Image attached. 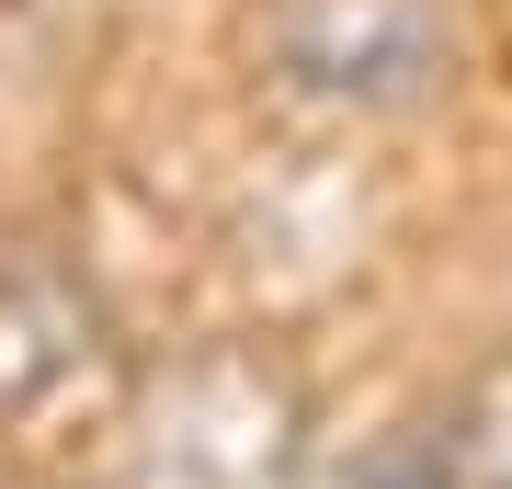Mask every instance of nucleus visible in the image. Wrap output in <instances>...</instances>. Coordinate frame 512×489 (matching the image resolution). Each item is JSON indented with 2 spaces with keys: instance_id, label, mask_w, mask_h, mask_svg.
Instances as JSON below:
<instances>
[{
  "instance_id": "nucleus-1",
  "label": "nucleus",
  "mask_w": 512,
  "mask_h": 489,
  "mask_svg": "<svg viewBox=\"0 0 512 489\" xmlns=\"http://www.w3.org/2000/svg\"><path fill=\"white\" fill-rule=\"evenodd\" d=\"M126 489H319L308 387L262 342L183 353L126 399Z\"/></svg>"
},
{
  "instance_id": "nucleus-2",
  "label": "nucleus",
  "mask_w": 512,
  "mask_h": 489,
  "mask_svg": "<svg viewBox=\"0 0 512 489\" xmlns=\"http://www.w3.org/2000/svg\"><path fill=\"white\" fill-rule=\"evenodd\" d=\"M137 376L114 342L103 285L57 239H12L0 251V444H35L57 421H126Z\"/></svg>"
},
{
  "instance_id": "nucleus-3",
  "label": "nucleus",
  "mask_w": 512,
  "mask_h": 489,
  "mask_svg": "<svg viewBox=\"0 0 512 489\" xmlns=\"http://www.w3.org/2000/svg\"><path fill=\"white\" fill-rule=\"evenodd\" d=\"M262 80L319 114H410L456 80L444 0H262Z\"/></svg>"
},
{
  "instance_id": "nucleus-4",
  "label": "nucleus",
  "mask_w": 512,
  "mask_h": 489,
  "mask_svg": "<svg viewBox=\"0 0 512 489\" xmlns=\"http://www.w3.org/2000/svg\"><path fill=\"white\" fill-rule=\"evenodd\" d=\"M444 444H456V489H512V353L444 399Z\"/></svg>"
},
{
  "instance_id": "nucleus-5",
  "label": "nucleus",
  "mask_w": 512,
  "mask_h": 489,
  "mask_svg": "<svg viewBox=\"0 0 512 489\" xmlns=\"http://www.w3.org/2000/svg\"><path fill=\"white\" fill-rule=\"evenodd\" d=\"M319 489H456V444H444V410L387 421L376 444H353V467H319Z\"/></svg>"
}]
</instances>
